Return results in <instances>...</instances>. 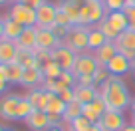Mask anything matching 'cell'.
I'll return each instance as SVG.
<instances>
[{"label": "cell", "mask_w": 135, "mask_h": 131, "mask_svg": "<svg viewBox=\"0 0 135 131\" xmlns=\"http://www.w3.org/2000/svg\"><path fill=\"white\" fill-rule=\"evenodd\" d=\"M99 97L103 99L107 109L113 111H125L127 107L131 105L133 97L129 93V88H127L125 80L123 81H115V84H109V81H103L99 85Z\"/></svg>", "instance_id": "cell-1"}, {"label": "cell", "mask_w": 135, "mask_h": 131, "mask_svg": "<svg viewBox=\"0 0 135 131\" xmlns=\"http://www.w3.org/2000/svg\"><path fill=\"white\" fill-rule=\"evenodd\" d=\"M16 2H20V4H24V6H30V8H34V10H38L46 0H16Z\"/></svg>", "instance_id": "cell-39"}, {"label": "cell", "mask_w": 135, "mask_h": 131, "mask_svg": "<svg viewBox=\"0 0 135 131\" xmlns=\"http://www.w3.org/2000/svg\"><path fill=\"white\" fill-rule=\"evenodd\" d=\"M107 42V38L103 34H101V30L97 28V26H89V36H88V46H89V52H95L99 50L103 44Z\"/></svg>", "instance_id": "cell-24"}, {"label": "cell", "mask_w": 135, "mask_h": 131, "mask_svg": "<svg viewBox=\"0 0 135 131\" xmlns=\"http://www.w3.org/2000/svg\"><path fill=\"white\" fill-rule=\"evenodd\" d=\"M97 28H99V30H101V34L107 38V42H115V38L119 36V32H117V30H115L107 20H101L99 24H97Z\"/></svg>", "instance_id": "cell-30"}, {"label": "cell", "mask_w": 135, "mask_h": 131, "mask_svg": "<svg viewBox=\"0 0 135 131\" xmlns=\"http://www.w3.org/2000/svg\"><path fill=\"white\" fill-rule=\"evenodd\" d=\"M76 58H78V54H74L70 48L62 46V44H60L56 50H52V60L60 64V68H62L64 72H72L74 64H76Z\"/></svg>", "instance_id": "cell-10"}, {"label": "cell", "mask_w": 135, "mask_h": 131, "mask_svg": "<svg viewBox=\"0 0 135 131\" xmlns=\"http://www.w3.org/2000/svg\"><path fill=\"white\" fill-rule=\"evenodd\" d=\"M89 131H101V127L99 125H91V129H89Z\"/></svg>", "instance_id": "cell-48"}, {"label": "cell", "mask_w": 135, "mask_h": 131, "mask_svg": "<svg viewBox=\"0 0 135 131\" xmlns=\"http://www.w3.org/2000/svg\"><path fill=\"white\" fill-rule=\"evenodd\" d=\"M44 80H46V77H44V74H42V68H24L20 85H24V88H28V89L42 88Z\"/></svg>", "instance_id": "cell-14"}, {"label": "cell", "mask_w": 135, "mask_h": 131, "mask_svg": "<svg viewBox=\"0 0 135 131\" xmlns=\"http://www.w3.org/2000/svg\"><path fill=\"white\" fill-rule=\"evenodd\" d=\"M95 125H99L101 131H121L123 127L127 125V121H125V115H123V111L107 109L105 113L101 115V119L95 123Z\"/></svg>", "instance_id": "cell-7"}, {"label": "cell", "mask_w": 135, "mask_h": 131, "mask_svg": "<svg viewBox=\"0 0 135 131\" xmlns=\"http://www.w3.org/2000/svg\"><path fill=\"white\" fill-rule=\"evenodd\" d=\"M129 109H131V113L135 115V97H133V101H131V105H129Z\"/></svg>", "instance_id": "cell-46"}, {"label": "cell", "mask_w": 135, "mask_h": 131, "mask_svg": "<svg viewBox=\"0 0 135 131\" xmlns=\"http://www.w3.org/2000/svg\"><path fill=\"white\" fill-rule=\"evenodd\" d=\"M4 131H12V129H6V127H4Z\"/></svg>", "instance_id": "cell-52"}, {"label": "cell", "mask_w": 135, "mask_h": 131, "mask_svg": "<svg viewBox=\"0 0 135 131\" xmlns=\"http://www.w3.org/2000/svg\"><path fill=\"white\" fill-rule=\"evenodd\" d=\"M105 20L109 22L115 30H117L119 34H121L123 30L129 28V20H127V16H125V12H123V10H111V12H107Z\"/></svg>", "instance_id": "cell-21"}, {"label": "cell", "mask_w": 135, "mask_h": 131, "mask_svg": "<svg viewBox=\"0 0 135 131\" xmlns=\"http://www.w3.org/2000/svg\"><path fill=\"white\" fill-rule=\"evenodd\" d=\"M97 68H99V64H97V60L93 58V54L85 52V54H78L76 64H74V68H72V74L78 80L80 76H93Z\"/></svg>", "instance_id": "cell-5"}, {"label": "cell", "mask_w": 135, "mask_h": 131, "mask_svg": "<svg viewBox=\"0 0 135 131\" xmlns=\"http://www.w3.org/2000/svg\"><path fill=\"white\" fill-rule=\"evenodd\" d=\"M64 70L60 68V64L54 62V60H48V62L42 64V74L44 77H50V80H56V77H60V74H62Z\"/></svg>", "instance_id": "cell-28"}, {"label": "cell", "mask_w": 135, "mask_h": 131, "mask_svg": "<svg viewBox=\"0 0 135 131\" xmlns=\"http://www.w3.org/2000/svg\"><path fill=\"white\" fill-rule=\"evenodd\" d=\"M123 12H125L127 20H129V28L135 30V4H127L125 8H123Z\"/></svg>", "instance_id": "cell-35"}, {"label": "cell", "mask_w": 135, "mask_h": 131, "mask_svg": "<svg viewBox=\"0 0 135 131\" xmlns=\"http://www.w3.org/2000/svg\"><path fill=\"white\" fill-rule=\"evenodd\" d=\"M101 2L107 8V12H111V10H123L127 6V0H101Z\"/></svg>", "instance_id": "cell-33"}, {"label": "cell", "mask_w": 135, "mask_h": 131, "mask_svg": "<svg viewBox=\"0 0 135 131\" xmlns=\"http://www.w3.org/2000/svg\"><path fill=\"white\" fill-rule=\"evenodd\" d=\"M36 30H38V44H36V48L52 52L60 46V40L54 36V32L50 28H36Z\"/></svg>", "instance_id": "cell-16"}, {"label": "cell", "mask_w": 135, "mask_h": 131, "mask_svg": "<svg viewBox=\"0 0 135 131\" xmlns=\"http://www.w3.org/2000/svg\"><path fill=\"white\" fill-rule=\"evenodd\" d=\"M129 123H131V125L135 127V115H131V121H129Z\"/></svg>", "instance_id": "cell-49"}, {"label": "cell", "mask_w": 135, "mask_h": 131, "mask_svg": "<svg viewBox=\"0 0 135 131\" xmlns=\"http://www.w3.org/2000/svg\"><path fill=\"white\" fill-rule=\"evenodd\" d=\"M52 95H54L52 91H46V89H42V88H34V89H28L24 97L30 101V105H32L34 109L46 111V107H48V103H50Z\"/></svg>", "instance_id": "cell-11"}, {"label": "cell", "mask_w": 135, "mask_h": 131, "mask_svg": "<svg viewBox=\"0 0 135 131\" xmlns=\"http://www.w3.org/2000/svg\"><path fill=\"white\" fill-rule=\"evenodd\" d=\"M60 10H64V12L70 16V20L74 22V26H81L80 24V14H81V6L78 4L76 0H60L58 4Z\"/></svg>", "instance_id": "cell-20"}, {"label": "cell", "mask_w": 135, "mask_h": 131, "mask_svg": "<svg viewBox=\"0 0 135 131\" xmlns=\"http://www.w3.org/2000/svg\"><path fill=\"white\" fill-rule=\"evenodd\" d=\"M107 68V72L109 74H113V76H125V74H131V60H127L123 54H115L113 58L109 60V64L105 66Z\"/></svg>", "instance_id": "cell-12"}, {"label": "cell", "mask_w": 135, "mask_h": 131, "mask_svg": "<svg viewBox=\"0 0 135 131\" xmlns=\"http://www.w3.org/2000/svg\"><path fill=\"white\" fill-rule=\"evenodd\" d=\"M36 44H38V30H36V26L24 28V32L20 34V38L16 40V46L22 48V50H34Z\"/></svg>", "instance_id": "cell-17"}, {"label": "cell", "mask_w": 135, "mask_h": 131, "mask_svg": "<svg viewBox=\"0 0 135 131\" xmlns=\"http://www.w3.org/2000/svg\"><path fill=\"white\" fill-rule=\"evenodd\" d=\"M22 95L18 93H6L0 97V117L6 121H14L18 119V107H20Z\"/></svg>", "instance_id": "cell-6"}, {"label": "cell", "mask_w": 135, "mask_h": 131, "mask_svg": "<svg viewBox=\"0 0 135 131\" xmlns=\"http://www.w3.org/2000/svg\"><path fill=\"white\" fill-rule=\"evenodd\" d=\"M22 74H24V68H22L18 62H12L6 66V76H8V84L12 85H20L22 81Z\"/></svg>", "instance_id": "cell-26"}, {"label": "cell", "mask_w": 135, "mask_h": 131, "mask_svg": "<svg viewBox=\"0 0 135 131\" xmlns=\"http://www.w3.org/2000/svg\"><path fill=\"white\" fill-rule=\"evenodd\" d=\"M115 46H117L119 54H123L127 60L133 62L135 60V30H131V28L123 30L121 34L115 38Z\"/></svg>", "instance_id": "cell-8"}, {"label": "cell", "mask_w": 135, "mask_h": 131, "mask_svg": "<svg viewBox=\"0 0 135 131\" xmlns=\"http://www.w3.org/2000/svg\"><path fill=\"white\" fill-rule=\"evenodd\" d=\"M81 113H84V105H81L78 99H74L72 103H68V105H66V111H64L62 119H64V121H68V123H72L74 119L81 117Z\"/></svg>", "instance_id": "cell-25"}, {"label": "cell", "mask_w": 135, "mask_h": 131, "mask_svg": "<svg viewBox=\"0 0 135 131\" xmlns=\"http://www.w3.org/2000/svg\"><path fill=\"white\" fill-rule=\"evenodd\" d=\"M127 4H135V0H127Z\"/></svg>", "instance_id": "cell-50"}, {"label": "cell", "mask_w": 135, "mask_h": 131, "mask_svg": "<svg viewBox=\"0 0 135 131\" xmlns=\"http://www.w3.org/2000/svg\"><path fill=\"white\" fill-rule=\"evenodd\" d=\"M16 54H18L16 42H12V40H6V38L0 40V64L8 66V64L16 62Z\"/></svg>", "instance_id": "cell-18"}, {"label": "cell", "mask_w": 135, "mask_h": 131, "mask_svg": "<svg viewBox=\"0 0 135 131\" xmlns=\"http://www.w3.org/2000/svg\"><path fill=\"white\" fill-rule=\"evenodd\" d=\"M66 105L68 103H64L62 99H60L58 93H54L50 99V103H48L46 107V113H54V115H64V111H66Z\"/></svg>", "instance_id": "cell-29"}, {"label": "cell", "mask_w": 135, "mask_h": 131, "mask_svg": "<svg viewBox=\"0 0 135 131\" xmlns=\"http://www.w3.org/2000/svg\"><path fill=\"white\" fill-rule=\"evenodd\" d=\"M4 38V18H0V40Z\"/></svg>", "instance_id": "cell-41"}, {"label": "cell", "mask_w": 135, "mask_h": 131, "mask_svg": "<svg viewBox=\"0 0 135 131\" xmlns=\"http://www.w3.org/2000/svg\"><path fill=\"white\" fill-rule=\"evenodd\" d=\"M6 85H8L6 81H2V80H0V95H2V93L6 91Z\"/></svg>", "instance_id": "cell-43"}, {"label": "cell", "mask_w": 135, "mask_h": 131, "mask_svg": "<svg viewBox=\"0 0 135 131\" xmlns=\"http://www.w3.org/2000/svg\"><path fill=\"white\" fill-rule=\"evenodd\" d=\"M88 36H89V26H72L68 36L60 44L70 48L74 54H85V52H89Z\"/></svg>", "instance_id": "cell-2"}, {"label": "cell", "mask_w": 135, "mask_h": 131, "mask_svg": "<svg viewBox=\"0 0 135 131\" xmlns=\"http://www.w3.org/2000/svg\"><path fill=\"white\" fill-rule=\"evenodd\" d=\"M24 123L32 131H48L50 129V121H48V113L42 109H34L28 117L24 119Z\"/></svg>", "instance_id": "cell-15"}, {"label": "cell", "mask_w": 135, "mask_h": 131, "mask_svg": "<svg viewBox=\"0 0 135 131\" xmlns=\"http://www.w3.org/2000/svg\"><path fill=\"white\" fill-rule=\"evenodd\" d=\"M74 95H76V99L81 105H88L95 97H99V89H97L95 85H93V88H80V85H76V88H74Z\"/></svg>", "instance_id": "cell-22"}, {"label": "cell", "mask_w": 135, "mask_h": 131, "mask_svg": "<svg viewBox=\"0 0 135 131\" xmlns=\"http://www.w3.org/2000/svg\"><path fill=\"white\" fill-rule=\"evenodd\" d=\"M76 76L72 72H62L60 77H56V93H60L62 89H68V88H76Z\"/></svg>", "instance_id": "cell-27"}, {"label": "cell", "mask_w": 135, "mask_h": 131, "mask_svg": "<svg viewBox=\"0 0 135 131\" xmlns=\"http://www.w3.org/2000/svg\"><path fill=\"white\" fill-rule=\"evenodd\" d=\"M105 111H107V107H105V103H103V99H101V97H95L91 103L84 105V113H81V115H84L89 123H93V125H95Z\"/></svg>", "instance_id": "cell-13"}, {"label": "cell", "mask_w": 135, "mask_h": 131, "mask_svg": "<svg viewBox=\"0 0 135 131\" xmlns=\"http://www.w3.org/2000/svg\"><path fill=\"white\" fill-rule=\"evenodd\" d=\"M107 16V8L103 6L101 0H91L88 4L81 6V14H80V24L81 26H97L101 20H105Z\"/></svg>", "instance_id": "cell-3"}, {"label": "cell", "mask_w": 135, "mask_h": 131, "mask_svg": "<svg viewBox=\"0 0 135 131\" xmlns=\"http://www.w3.org/2000/svg\"><path fill=\"white\" fill-rule=\"evenodd\" d=\"M0 80L8 84V76H6V66L4 64H0Z\"/></svg>", "instance_id": "cell-40"}, {"label": "cell", "mask_w": 135, "mask_h": 131, "mask_svg": "<svg viewBox=\"0 0 135 131\" xmlns=\"http://www.w3.org/2000/svg\"><path fill=\"white\" fill-rule=\"evenodd\" d=\"M2 18H4V38L16 42V40L20 38V34L24 32V26L14 22L12 18H8V16H2Z\"/></svg>", "instance_id": "cell-23"}, {"label": "cell", "mask_w": 135, "mask_h": 131, "mask_svg": "<svg viewBox=\"0 0 135 131\" xmlns=\"http://www.w3.org/2000/svg\"><path fill=\"white\" fill-rule=\"evenodd\" d=\"M107 77H109V72H107V68H105V66H99V68L95 70V74H93V81H95V85H97V88H99V85L103 84V81H105Z\"/></svg>", "instance_id": "cell-32"}, {"label": "cell", "mask_w": 135, "mask_h": 131, "mask_svg": "<svg viewBox=\"0 0 135 131\" xmlns=\"http://www.w3.org/2000/svg\"><path fill=\"white\" fill-rule=\"evenodd\" d=\"M56 14H58V4L44 2L36 10V28H52L56 24Z\"/></svg>", "instance_id": "cell-9"}, {"label": "cell", "mask_w": 135, "mask_h": 131, "mask_svg": "<svg viewBox=\"0 0 135 131\" xmlns=\"http://www.w3.org/2000/svg\"><path fill=\"white\" fill-rule=\"evenodd\" d=\"M131 76H133V80H135V60L131 62Z\"/></svg>", "instance_id": "cell-45"}, {"label": "cell", "mask_w": 135, "mask_h": 131, "mask_svg": "<svg viewBox=\"0 0 135 131\" xmlns=\"http://www.w3.org/2000/svg\"><path fill=\"white\" fill-rule=\"evenodd\" d=\"M76 85H80V88H93L95 85V81H93V76H80L76 81ZM97 88V85H95Z\"/></svg>", "instance_id": "cell-37"}, {"label": "cell", "mask_w": 135, "mask_h": 131, "mask_svg": "<svg viewBox=\"0 0 135 131\" xmlns=\"http://www.w3.org/2000/svg\"><path fill=\"white\" fill-rule=\"evenodd\" d=\"M70 125H72V131H89V129H91V125H93V123H89L88 119H85L84 115H81V117L74 119V121L70 123Z\"/></svg>", "instance_id": "cell-31"}, {"label": "cell", "mask_w": 135, "mask_h": 131, "mask_svg": "<svg viewBox=\"0 0 135 131\" xmlns=\"http://www.w3.org/2000/svg\"><path fill=\"white\" fill-rule=\"evenodd\" d=\"M60 99H62L64 103H72L74 99H76V95H74V88H68V89H62V91L58 93Z\"/></svg>", "instance_id": "cell-36"}, {"label": "cell", "mask_w": 135, "mask_h": 131, "mask_svg": "<svg viewBox=\"0 0 135 131\" xmlns=\"http://www.w3.org/2000/svg\"><path fill=\"white\" fill-rule=\"evenodd\" d=\"M48 131H64V129H62V127L58 125V127H50V129H48Z\"/></svg>", "instance_id": "cell-47"}, {"label": "cell", "mask_w": 135, "mask_h": 131, "mask_svg": "<svg viewBox=\"0 0 135 131\" xmlns=\"http://www.w3.org/2000/svg\"><path fill=\"white\" fill-rule=\"evenodd\" d=\"M6 16L12 18V20L18 22V24H22L24 28L36 26V10L30 8V6L20 4V2H14V4L8 8V14H6Z\"/></svg>", "instance_id": "cell-4"}, {"label": "cell", "mask_w": 135, "mask_h": 131, "mask_svg": "<svg viewBox=\"0 0 135 131\" xmlns=\"http://www.w3.org/2000/svg\"><path fill=\"white\" fill-rule=\"evenodd\" d=\"M50 30L54 32V36H56V38L60 40V42H62V40H64V38L68 36V32H70V28H64V26H58V24H54V26H52Z\"/></svg>", "instance_id": "cell-38"}, {"label": "cell", "mask_w": 135, "mask_h": 131, "mask_svg": "<svg viewBox=\"0 0 135 131\" xmlns=\"http://www.w3.org/2000/svg\"><path fill=\"white\" fill-rule=\"evenodd\" d=\"M56 24H58V26H64V28H72L74 22L70 20V16H68L64 10L58 8V14H56Z\"/></svg>", "instance_id": "cell-34"}, {"label": "cell", "mask_w": 135, "mask_h": 131, "mask_svg": "<svg viewBox=\"0 0 135 131\" xmlns=\"http://www.w3.org/2000/svg\"><path fill=\"white\" fill-rule=\"evenodd\" d=\"M0 131H4V125H0Z\"/></svg>", "instance_id": "cell-51"}, {"label": "cell", "mask_w": 135, "mask_h": 131, "mask_svg": "<svg viewBox=\"0 0 135 131\" xmlns=\"http://www.w3.org/2000/svg\"><path fill=\"white\" fill-rule=\"evenodd\" d=\"M91 54H93V58L97 60V64H99V66H107V64H109V60L117 54V46H115V42H105L99 50L91 52Z\"/></svg>", "instance_id": "cell-19"}, {"label": "cell", "mask_w": 135, "mask_h": 131, "mask_svg": "<svg viewBox=\"0 0 135 131\" xmlns=\"http://www.w3.org/2000/svg\"><path fill=\"white\" fill-rule=\"evenodd\" d=\"M16 0H0V6H12Z\"/></svg>", "instance_id": "cell-42"}, {"label": "cell", "mask_w": 135, "mask_h": 131, "mask_svg": "<svg viewBox=\"0 0 135 131\" xmlns=\"http://www.w3.org/2000/svg\"><path fill=\"white\" fill-rule=\"evenodd\" d=\"M121 131H135V127H133V125H131V123H127V125H125V127H123V129H121Z\"/></svg>", "instance_id": "cell-44"}]
</instances>
